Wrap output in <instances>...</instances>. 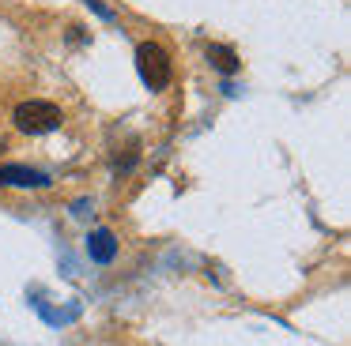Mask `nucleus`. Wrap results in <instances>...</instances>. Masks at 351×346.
Wrapping results in <instances>:
<instances>
[{
    "instance_id": "obj_4",
    "label": "nucleus",
    "mask_w": 351,
    "mask_h": 346,
    "mask_svg": "<svg viewBox=\"0 0 351 346\" xmlns=\"http://www.w3.org/2000/svg\"><path fill=\"white\" fill-rule=\"evenodd\" d=\"M87 256H91L95 263H110L117 256V237L110 230H95L91 237H87Z\"/></svg>"
},
{
    "instance_id": "obj_3",
    "label": "nucleus",
    "mask_w": 351,
    "mask_h": 346,
    "mask_svg": "<svg viewBox=\"0 0 351 346\" xmlns=\"http://www.w3.org/2000/svg\"><path fill=\"white\" fill-rule=\"evenodd\" d=\"M0 185H16V188H49V177L27 165H0Z\"/></svg>"
},
{
    "instance_id": "obj_1",
    "label": "nucleus",
    "mask_w": 351,
    "mask_h": 346,
    "mask_svg": "<svg viewBox=\"0 0 351 346\" xmlns=\"http://www.w3.org/2000/svg\"><path fill=\"white\" fill-rule=\"evenodd\" d=\"M16 128L19 132H31V135L53 132V128H61V109H57L53 102L31 98V102L16 105Z\"/></svg>"
},
{
    "instance_id": "obj_2",
    "label": "nucleus",
    "mask_w": 351,
    "mask_h": 346,
    "mask_svg": "<svg viewBox=\"0 0 351 346\" xmlns=\"http://www.w3.org/2000/svg\"><path fill=\"white\" fill-rule=\"evenodd\" d=\"M136 72H140V79H144L152 90H162L170 83V57H167V49L155 45V42H144L136 49Z\"/></svg>"
},
{
    "instance_id": "obj_5",
    "label": "nucleus",
    "mask_w": 351,
    "mask_h": 346,
    "mask_svg": "<svg viewBox=\"0 0 351 346\" xmlns=\"http://www.w3.org/2000/svg\"><path fill=\"white\" fill-rule=\"evenodd\" d=\"M208 60H212V68H219L223 75L238 72V53L230 49V45H208Z\"/></svg>"
}]
</instances>
